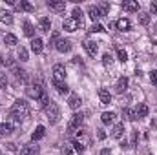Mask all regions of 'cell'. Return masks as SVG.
I'll return each mask as SVG.
<instances>
[{"mask_svg":"<svg viewBox=\"0 0 157 155\" xmlns=\"http://www.w3.org/2000/svg\"><path fill=\"white\" fill-rule=\"evenodd\" d=\"M124 131H126V130H124V124H122V122H119V124L113 126V130H112V133H110V135H112V139H121V137L124 135Z\"/></svg>","mask_w":157,"mask_h":155,"instance_id":"ac0fdd59","label":"cell"},{"mask_svg":"<svg viewBox=\"0 0 157 155\" xmlns=\"http://www.w3.org/2000/svg\"><path fill=\"white\" fill-rule=\"evenodd\" d=\"M4 44H7V46H11V47H13V46H17V44H18V39H17L13 33H6V35H4Z\"/></svg>","mask_w":157,"mask_h":155,"instance_id":"83f0119b","label":"cell"},{"mask_svg":"<svg viewBox=\"0 0 157 155\" xmlns=\"http://www.w3.org/2000/svg\"><path fill=\"white\" fill-rule=\"evenodd\" d=\"M97 137H99V139H104V137H106V133H104L102 130H99V133H97Z\"/></svg>","mask_w":157,"mask_h":155,"instance_id":"bcb514c9","label":"cell"},{"mask_svg":"<svg viewBox=\"0 0 157 155\" xmlns=\"http://www.w3.org/2000/svg\"><path fill=\"white\" fill-rule=\"evenodd\" d=\"M26 93H28V97H29V99L40 100V99L46 95V91H44V84H42L40 80L33 82V84H29V86L26 88Z\"/></svg>","mask_w":157,"mask_h":155,"instance_id":"7a4b0ae2","label":"cell"},{"mask_svg":"<svg viewBox=\"0 0 157 155\" xmlns=\"http://www.w3.org/2000/svg\"><path fill=\"white\" fill-rule=\"evenodd\" d=\"M148 106L144 104V102H141V104H137V108H135V117L137 119H144V117H148Z\"/></svg>","mask_w":157,"mask_h":155,"instance_id":"e0dca14e","label":"cell"},{"mask_svg":"<svg viewBox=\"0 0 157 155\" xmlns=\"http://www.w3.org/2000/svg\"><path fill=\"white\" fill-rule=\"evenodd\" d=\"M60 153L62 155H73V148H71L70 144H64V146L60 148Z\"/></svg>","mask_w":157,"mask_h":155,"instance_id":"74e56055","label":"cell"},{"mask_svg":"<svg viewBox=\"0 0 157 155\" xmlns=\"http://www.w3.org/2000/svg\"><path fill=\"white\" fill-rule=\"evenodd\" d=\"M24 35H26V37H31V39H33V35H35V28H33V24H31L29 20L24 22Z\"/></svg>","mask_w":157,"mask_h":155,"instance_id":"f1b7e54d","label":"cell"},{"mask_svg":"<svg viewBox=\"0 0 157 155\" xmlns=\"http://www.w3.org/2000/svg\"><path fill=\"white\" fill-rule=\"evenodd\" d=\"M115 113H113V112H104V113H102V115H101V120H102V122H104V124H113V122H115Z\"/></svg>","mask_w":157,"mask_h":155,"instance_id":"4316f807","label":"cell"},{"mask_svg":"<svg viewBox=\"0 0 157 155\" xmlns=\"http://www.w3.org/2000/svg\"><path fill=\"white\" fill-rule=\"evenodd\" d=\"M113 26L117 28L119 31H128V29L132 28V22H130L128 18H119L117 22H113Z\"/></svg>","mask_w":157,"mask_h":155,"instance_id":"9a60e30c","label":"cell"},{"mask_svg":"<svg viewBox=\"0 0 157 155\" xmlns=\"http://www.w3.org/2000/svg\"><path fill=\"white\" fill-rule=\"evenodd\" d=\"M46 117H48L49 124H57V122L60 120V108H59V104H57V102H53V100H51V104L46 108Z\"/></svg>","mask_w":157,"mask_h":155,"instance_id":"3957f363","label":"cell"},{"mask_svg":"<svg viewBox=\"0 0 157 155\" xmlns=\"http://www.w3.org/2000/svg\"><path fill=\"white\" fill-rule=\"evenodd\" d=\"M84 24L82 22H78L75 20L73 17H70V18H64V22H62V29L64 31H68V33H73V31H77L78 28H82Z\"/></svg>","mask_w":157,"mask_h":155,"instance_id":"277c9868","label":"cell"},{"mask_svg":"<svg viewBox=\"0 0 157 155\" xmlns=\"http://www.w3.org/2000/svg\"><path fill=\"white\" fill-rule=\"evenodd\" d=\"M17 7L22 9V11H28V13H33V11H35V6H33L31 2H28V0H20V2L17 4Z\"/></svg>","mask_w":157,"mask_h":155,"instance_id":"cb8c5ba5","label":"cell"},{"mask_svg":"<svg viewBox=\"0 0 157 155\" xmlns=\"http://www.w3.org/2000/svg\"><path fill=\"white\" fill-rule=\"evenodd\" d=\"M0 22L2 24H13V15L9 13V11H6V9H0Z\"/></svg>","mask_w":157,"mask_h":155,"instance_id":"d4e9b609","label":"cell"},{"mask_svg":"<svg viewBox=\"0 0 157 155\" xmlns=\"http://www.w3.org/2000/svg\"><path fill=\"white\" fill-rule=\"evenodd\" d=\"M88 15H90V18H91L93 22H97V20L102 17V13L99 11V7H97V6H90V7H88Z\"/></svg>","mask_w":157,"mask_h":155,"instance_id":"44dd1931","label":"cell"},{"mask_svg":"<svg viewBox=\"0 0 157 155\" xmlns=\"http://www.w3.org/2000/svg\"><path fill=\"white\" fill-rule=\"evenodd\" d=\"M39 153V146H35V144H29V146H24L18 155H37Z\"/></svg>","mask_w":157,"mask_h":155,"instance_id":"603a6c76","label":"cell"},{"mask_svg":"<svg viewBox=\"0 0 157 155\" xmlns=\"http://www.w3.org/2000/svg\"><path fill=\"white\" fill-rule=\"evenodd\" d=\"M102 64H104V66H112V64H113V57H112L110 53H104V55H102Z\"/></svg>","mask_w":157,"mask_h":155,"instance_id":"d590c367","label":"cell"},{"mask_svg":"<svg viewBox=\"0 0 157 155\" xmlns=\"http://www.w3.org/2000/svg\"><path fill=\"white\" fill-rule=\"evenodd\" d=\"M17 57H18V60L20 62H26L28 60V51H26V47H18V51H17Z\"/></svg>","mask_w":157,"mask_h":155,"instance_id":"1f68e13d","label":"cell"},{"mask_svg":"<svg viewBox=\"0 0 157 155\" xmlns=\"http://www.w3.org/2000/svg\"><path fill=\"white\" fill-rule=\"evenodd\" d=\"M101 155H112L110 148H102V150H101Z\"/></svg>","mask_w":157,"mask_h":155,"instance_id":"f6af8a7d","label":"cell"},{"mask_svg":"<svg viewBox=\"0 0 157 155\" xmlns=\"http://www.w3.org/2000/svg\"><path fill=\"white\" fill-rule=\"evenodd\" d=\"M99 99H101V104H110L112 102V93L106 88H101L99 89Z\"/></svg>","mask_w":157,"mask_h":155,"instance_id":"2e32d148","label":"cell"},{"mask_svg":"<svg viewBox=\"0 0 157 155\" xmlns=\"http://www.w3.org/2000/svg\"><path fill=\"white\" fill-rule=\"evenodd\" d=\"M150 80H152V84H157V70H154L150 73Z\"/></svg>","mask_w":157,"mask_h":155,"instance_id":"7bdbcfd3","label":"cell"},{"mask_svg":"<svg viewBox=\"0 0 157 155\" xmlns=\"http://www.w3.org/2000/svg\"><path fill=\"white\" fill-rule=\"evenodd\" d=\"M39 29L42 33H49L51 31V20L48 17H40L39 18Z\"/></svg>","mask_w":157,"mask_h":155,"instance_id":"7c38bea8","label":"cell"},{"mask_svg":"<svg viewBox=\"0 0 157 155\" xmlns=\"http://www.w3.org/2000/svg\"><path fill=\"white\" fill-rule=\"evenodd\" d=\"M44 135H46V128H44V126H37V130L31 133V141L37 142V141H40Z\"/></svg>","mask_w":157,"mask_h":155,"instance_id":"484cf974","label":"cell"},{"mask_svg":"<svg viewBox=\"0 0 157 155\" xmlns=\"http://www.w3.org/2000/svg\"><path fill=\"white\" fill-rule=\"evenodd\" d=\"M53 78L55 80H64L66 78V68H64V64H55L53 66Z\"/></svg>","mask_w":157,"mask_h":155,"instance_id":"9c48e42d","label":"cell"},{"mask_svg":"<svg viewBox=\"0 0 157 155\" xmlns=\"http://www.w3.org/2000/svg\"><path fill=\"white\" fill-rule=\"evenodd\" d=\"M82 120H84V115H82V113H73L71 119H70V124H68V131H70V133L78 131V128L82 126Z\"/></svg>","mask_w":157,"mask_h":155,"instance_id":"5b68a950","label":"cell"},{"mask_svg":"<svg viewBox=\"0 0 157 155\" xmlns=\"http://www.w3.org/2000/svg\"><path fill=\"white\" fill-rule=\"evenodd\" d=\"M7 88V77L4 71H0V89H6Z\"/></svg>","mask_w":157,"mask_h":155,"instance_id":"8d00e7d4","label":"cell"},{"mask_svg":"<svg viewBox=\"0 0 157 155\" xmlns=\"http://www.w3.org/2000/svg\"><path fill=\"white\" fill-rule=\"evenodd\" d=\"M15 131V126L11 124V122H0V135H11Z\"/></svg>","mask_w":157,"mask_h":155,"instance_id":"d6986e66","label":"cell"},{"mask_svg":"<svg viewBox=\"0 0 157 155\" xmlns=\"http://www.w3.org/2000/svg\"><path fill=\"white\" fill-rule=\"evenodd\" d=\"M117 57H119L121 62H126V60H128V53H126L122 47H117Z\"/></svg>","mask_w":157,"mask_h":155,"instance_id":"836d02e7","label":"cell"},{"mask_svg":"<svg viewBox=\"0 0 157 155\" xmlns=\"http://www.w3.org/2000/svg\"><path fill=\"white\" fill-rule=\"evenodd\" d=\"M71 146H73V152H77V153H82L84 152V144L80 141H77V139L71 141Z\"/></svg>","mask_w":157,"mask_h":155,"instance_id":"d6a6232c","label":"cell"},{"mask_svg":"<svg viewBox=\"0 0 157 155\" xmlns=\"http://www.w3.org/2000/svg\"><path fill=\"white\" fill-rule=\"evenodd\" d=\"M82 46H84V49H86V53H88L90 57H95V55H97V51H99L97 42H93V40H86Z\"/></svg>","mask_w":157,"mask_h":155,"instance_id":"30bf717a","label":"cell"},{"mask_svg":"<svg viewBox=\"0 0 157 155\" xmlns=\"http://www.w3.org/2000/svg\"><path fill=\"white\" fill-rule=\"evenodd\" d=\"M71 47H73V46H71V40H68V39H60L55 44V49L60 51V53H70Z\"/></svg>","mask_w":157,"mask_h":155,"instance_id":"8992f818","label":"cell"},{"mask_svg":"<svg viewBox=\"0 0 157 155\" xmlns=\"http://www.w3.org/2000/svg\"><path fill=\"white\" fill-rule=\"evenodd\" d=\"M80 104H82V99L78 97L77 93H71L70 99H68V106H70L71 110H77V108H80Z\"/></svg>","mask_w":157,"mask_h":155,"instance_id":"5bb4252c","label":"cell"},{"mask_svg":"<svg viewBox=\"0 0 157 155\" xmlns=\"http://www.w3.org/2000/svg\"><path fill=\"white\" fill-rule=\"evenodd\" d=\"M0 64H4V59H2V55H0Z\"/></svg>","mask_w":157,"mask_h":155,"instance_id":"c3c4849f","label":"cell"},{"mask_svg":"<svg viewBox=\"0 0 157 155\" xmlns=\"http://www.w3.org/2000/svg\"><path fill=\"white\" fill-rule=\"evenodd\" d=\"M42 49H44V40L39 39V37L31 40V51L33 53H42Z\"/></svg>","mask_w":157,"mask_h":155,"instance_id":"7402d4cb","label":"cell"},{"mask_svg":"<svg viewBox=\"0 0 157 155\" xmlns=\"http://www.w3.org/2000/svg\"><path fill=\"white\" fill-rule=\"evenodd\" d=\"M28 115H29V104H28L24 99H17V100L13 102L11 110H9V119H7V122H11V124L17 128V126H20V124L24 122V119Z\"/></svg>","mask_w":157,"mask_h":155,"instance_id":"6da1fadb","label":"cell"},{"mask_svg":"<svg viewBox=\"0 0 157 155\" xmlns=\"http://www.w3.org/2000/svg\"><path fill=\"white\" fill-rule=\"evenodd\" d=\"M90 31H91V33H102V31H104V26H101V24H93Z\"/></svg>","mask_w":157,"mask_h":155,"instance_id":"b9f144b4","label":"cell"},{"mask_svg":"<svg viewBox=\"0 0 157 155\" xmlns=\"http://www.w3.org/2000/svg\"><path fill=\"white\" fill-rule=\"evenodd\" d=\"M126 88H128V78L121 77L117 80V84H115V93H119V95H121V93H124V91H126Z\"/></svg>","mask_w":157,"mask_h":155,"instance_id":"ffe728a7","label":"cell"},{"mask_svg":"<svg viewBox=\"0 0 157 155\" xmlns=\"http://www.w3.org/2000/svg\"><path fill=\"white\" fill-rule=\"evenodd\" d=\"M46 6H48L49 9L57 11V13H62V11L66 9V2H64V0H48Z\"/></svg>","mask_w":157,"mask_h":155,"instance_id":"52a82bcc","label":"cell"},{"mask_svg":"<svg viewBox=\"0 0 157 155\" xmlns=\"http://www.w3.org/2000/svg\"><path fill=\"white\" fill-rule=\"evenodd\" d=\"M148 22H150V15H148V13H139V24L146 26Z\"/></svg>","mask_w":157,"mask_h":155,"instance_id":"e575fe53","label":"cell"},{"mask_svg":"<svg viewBox=\"0 0 157 155\" xmlns=\"http://www.w3.org/2000/svg\"><path fill=\"white\" fill-rule=\"evenodd\" d=\"M71 17H73L75 20H78V22H82V24H84V13H82V9H80L78 6H75V7H73Z\"/></svg>","mask_w":157,"mask_h":155,"instance_id":"f546056e","label":"cell"},{"mask_svg":"<svg viewBox=\"0 0 157 155\" xmlns=\"http://www.w3.org/2000/svg\"><path fill=\"white\" fill-rule=\"evenodd\" d=\"M122 117L126 119V120H135L137 117H135V110H132V108H124L122 110Z\"/></svg>","mask_w":157,"mask_h":155,"instance_id":"4dcf8cb0","label":"cell"},{"mask_svg":"<svg viewBox=\"0 0 157 155\" xmlns=\"http://www.w3.org/2000/svg\"><path fill=\"white\" fill-rule=\"evenodd\" d=\"M97 7H99V11L102 15H108V11H110V4H99Z\"/></svg>","mask_w":157,"mask_h":155,"instance_id":"60d3db41","label":"cell"},{"mask_svg":"<svg viewBox=\"0 0 157 155\" xmlns=\"http://www.w3.org/2000/svg\"><path fill=\"white\" fill-rule=\"evenodd\" d=\"M59 40H60V33H59V31H53V35H51V40H49V44H51V46H55V44H57Z\"/></svg>","mask_w":157,"mask_h":155,"instance_id":"ab89813d","label":"cell"},{"mask_svg":"<svg viewBox=\"0 0 157 155\" xmlns=\"http://www.w3.org/2000/svg\"><path fill=\"white\" fill-rule=\"evenodd\" d=\"M49 104H51V99H49V97H48V95H44V97H42V99H40V106H42V108H44V110H46V108H48V106H49Z\"/></svg>","mask_w":157,"mask_h":155,"instance_id":"f35d334b","label":"cell"},{"mask_svg":"<svg viewBox=\"0 0 157 155\" xmlns=\"http://www.w3.org/2000/svg\"><path fill=\"white\" fill-rule=\"evenodd\" d=\"M150 9H152V13H154V15H157V0H154V2L150 4Z\"/></svg>","mask_w":157,"mask_h":155,"instance_id":"ee69618b","label":"cell"},{"mask_svg":"<svg viewBox=\"0 0 157 155\" xmlns=\"http://www.w3.org/2000/svg\"><path fill=\"white\" fill-rule=\"evenodd\" d=\"M122 9L124 11H139L141 9V4L137 2V0H126V2H122Z\"/></svg>","mask_w":157,"mask_h":155,"instance_id":"8fae6325","label":"cell"},{"mask_svg":"<svg viewBox=\"0 0 157 155\" xmlns=\"http://www.w3.org/2000/svg\"><path fill=\"white\" fill-rule=\"evenodd\" d=\"M53 82V86H55V89H57V93L59 95H70V86L64 82V80H51Z\"/></svg>","mask_w":157,"mask_h":155,"instance_id":"ba28073f","label":"cell"},{"mask_svg":"<svg viewBox=\"0 0 157 155\" xmlns=\"http://www.w3.org/2000/svg\"><path fill=\"white\" fill-rule=\"evenodd\" d=\"M11 71H13V75H15V78H17V80H20V82H24V84L28 82V71H24L22 68H18V66H15V68H13Z\"/></svg>","mask_w":157,"mask_h":155,"instance_id":"4fadbf2b","label":"cell"},{"mask_svg":"<svg viewBox=\"0 0 157 155\" xmlns=\"http://www.w3.org/2000/svg\"><path fill=\"white\" fill-rule=\"evenodd\" d=\"M7 150H11V152H15V144H13V142H9V144H7Z\"/></svg>","mask_w":157,"mask_h":155,"instance_id":"7dc6e473","label":"cell"}]
</instances>
